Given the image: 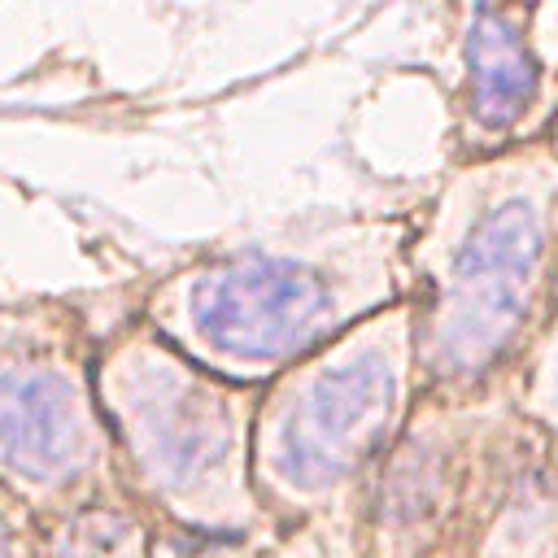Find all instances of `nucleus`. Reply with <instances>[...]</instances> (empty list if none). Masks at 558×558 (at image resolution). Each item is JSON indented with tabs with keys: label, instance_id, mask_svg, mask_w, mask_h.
Masks as SVG:
<instances>
[{
	"label": "nucleus",
	"instance_id": "0eeeda50",
	"mask_svg": "<svg viewBox=\"0 0 558 558\" xmlns=\"http://www.w3.org/2000/svg\"><path fill=\"white\" fill-rule=\"evenodd\" d=\"M541 9H458L453 39V153L488 161L549 135L558 113V65L536 35Z\"/></svg>",
	"mask_w": 558,
	"mask_h": 558
},
{
	"label": "nucleus",
	"instance_id": "f03ea898",
	"mask_svg": "<svg viewBox=\"0 0 558 558\" xmlns=\"http://www.w3.org/2000/svg\"><path fill=\"white\" fill-rule=\"evenodd\" d=\"M410 218L318 214L209 248L161 275L140 310L201 371L266 388L357 323L405 301Z\"/></svg>",
	"mask_w": 558,
	"mask_h": 558
},
{
	"label": "nucleus",
	"instance_id": "423d86ee",
	"mask_svg": "<svg viewBox=\"0 0 558 558\" xmlns=\"http://www.w3.org/2000/svg\"><path fill=\"white\" fill-rule=\"evenodd\" d=\"M0 488L39 523L131 501L96 401V340L65 301L0 305Z\"/></svg>",
	"mask_w": 558,
	"mask_h": 558
},
{
	"label": "nucleus",
	"instance_id": "9d476101",
	"mask_svg": "<svg viewBox=\"0 0 558 558\" xmlns=\"http://www.w3.org/2000/svg\"><path fill=\"white\" fill-rule=\"evenodd\" d=\"M545 144L558 153V113H554V122H549V135H545Z\"/></svg>",
	"mask_w": 558,
	"mask_h": 558
},
{
	"label": "nucleus",
	"instance_id": "f257e3e1",
	"mask_svg": "<svg viewBox=\"0 0 558 558\" xmlns=\"http://www.w3.org/2000/svg\"><path fill=\"white\" fill-rule=\"evenodd\" d=\"M558 305V153L453 161L405 231L418 397L510 392Z\"/></svg>",
	"mask_w": 558,
	"mask_h": 558
},
{
	"label": "nucleus",
	"instance_id": "39448f33",
	"mask_svg": "<svg viewBox=\"0 0 558 558\" xmlns=\"http://www.w3.org/2000/svg\"><path fill=\"white\" fill-rule=\"evenodd\" d=\"M536 436L510 392L418 397L362 501V558H480Z\"/></svg>",
	"mask_w": 558,
	"mask_h": 558
},
{
	"label": "nucleus",
	"instance_id": "7ed1b4c3",
	"mask_svg": "<svg viewBox=\"0 0 558 558\" xmlns=\"http://www.w3.org/2000/svg\"><path fill=\"white\" fill-rule=\"evenodd\" d=\"M96 401L126 497L196 536H248L266 519L253 493L257 388L227 384L140 318L96 344Z\"/></svg>",
	"mask_w": 558,
	"mask_h": 558
},
{
	"label": "nucleus",
	"instance_id": "1a4fd4ad",
	"mask_svg": "<svg viewBox=\"0 0 558 558\" xmlns=\"http://www.w3.org/2000/svg\"><path fill=\"white\" fill-rule=\"evenodd\" d=\"M0 558H39V519L0 488Z\"/></svg>",
	"mask_w": 558,
	"mask_h": 558
},
{
	"label": "nucleus",
	"instance_id": "20e7f679",
	"mask_svg": "<svg viewBox=\"0 0 558 558\" xmlns=\"http://www.w3.org/2000/svg\"><path fill=\"white\" fill-rule=\"evenodd\" d=\"M418 401L410 310L388 305L257 392L253 493L266 519L362 506Z\"/></svg>",
	"mask_w": 558,
	"mask_h": 558
},
{
	"label": "nucleus",
	"instance_id": "6e6552de",
	"mask_svg": "<svg viewBox=\"0 0 558 558\" xmlns=\"http://www.w3.org/2000/svg\"><path fill=\"white\" fill-rule=\"evenodd\" d=\"M39 558H148V514L135 501H109L48 519Z\"/></svg>",
	"mask_w": 558,
	"mask_h": 558
}]
</instances>
